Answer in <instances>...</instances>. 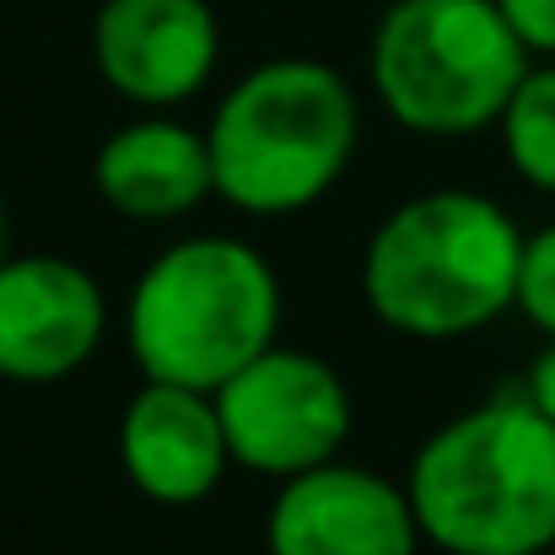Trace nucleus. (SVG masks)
Segmentation results:
<instances>
[{"mask_svg":"<svg viewBox=\"0 0 555 555\" xmlns=\"http://www.w3.org/2000/svg\"><path fill=\"white\" fill-rule=\"evenodd\" d=\"M513 173L540 194H555V60H534L496 119Z\"/></svg>","mask_w":555,"mask_h":555,"instance_id":"f8f14e48","label":"nucleus"},{"mask_svg":"<svg viewBox=\"0 0 555 555\" xmlns=\"http://www.w3.org/2000/svg\"><path fill=\"white\" fill-rule=\"evenodd\" d=\"M216 415L232 464L248 475L292 480L346 453L357 404L346 377L313 351L270 346L216 388Z\"/></svg>","mask_w":555,"mask_h":555,"instance_id":"423d86ee","label":"nucleus"},{"mask_svg":"<svg viewBox=\"0 0 555 555\" xmlns=\"http://www.w3.org/2000/svg\"><path fill=\"white\" fill-rule=\"evenodd\" d=\"M518 388H524V399L555 426V340H545V351L529 362V372L518 377Z\"/></svg>","mask_w":555,"mask_h":555,"instance_id":"2eb2a0df","label":"nucleus"},{"mask_svg":"<svg viewBox=\"0 0 555 555\" xmlns=\"http://www.w3.org/2000/svg\"><path fill=\"white\" fill-rule=\"evenodd\" d=\"M108 302L87 264L65 254H5L0 264V377L22 388L65 383L98 357Z\"/></svg>","mask_w":555,"mask_h":555,"instance_id":"0eeeda50","label":"nucleus"},{"mask_svg":"<svg viewBox=\"0 0 555 555\" xmlns=\"http://www.w3.org/2000/svg\"><path fill=\"white\" fill-rule=\"evenodd\" d=\"M92 65L141 114H168L210 87L221 22L210 0H103L92 16Z\"/></svg>","mask_w":555,"mask_h":555,"instance_id":"6e6552de","label":"nucleus"},{"mask_svg":"<svg viewBox=\"0 0 555 555\" xmlns=\"http://www.w3.org/2000/svg\"><path fill=\"white\" fill-rule=\"evenodd\" d=\"M518 313L555 340V221L524 237V264H518Z\"/></svg>","mask_w":555,"mask_h":555,"instance_id":"ddd939ff","label":"nucleus"},{"mask_svg":"<svg viewBox=\"0 0 555 555\" xmlns=\"http://www.w3.org/2000/svg\"><path fill=\"white\" fill-rule=\"evenodd\" d=\"M270 555H415L421 524L410 491L367 464L330 459L281 480L264 513Z\"/></svg>","mask_w":555,"mask_h":555,"instance_id":"1a4fd4ad","label":"nucleus"},{"mask_svg":"<svg viewBox=\"0 0 555 555\" xmlns=\"http://www.w3.org/2000/svg\"><path fill=\"white\" fill-rule=\"evenodd\" d=\"M205 141L216 194L232 210L297 216L346 179L362 141V108L335 65L286 54L243 70L221 92Z\"/></svg>","mask_w":555,"mask_h":555,"instance_id":"7ed1b4c3","label":"nucleus"},{"mask_svg":"<svg viewBox=\"0 0 555 555\" xmlns=\"http://www.w3.org/2000/svg\"><path fill=\"white\" fill-rule=\"evenodd\" d=\"M281 335V281L270 259L227 232L163 248L130 292L125 346L141 377L216 393Z\"/></svg>","mask_w":555,"mask_h":555,"instance_id":"20e7f679","label":"nucleus"},{"mask_svg":"<svg viewBox=\"0 0 555 555\" xmlns=\"http://www.w3.org/2000/svg\"><path fill=\"white\" fill-rule=\"evenodd\" d=\"M5 254H11V221H5V199H0V264H5Z\"/></svg>","mask_w":555,"mask_h":555,"instance_id":"dca6fc26","label":"nucleus"},{"mask_svg":"<svg viewBox=\"0 0 555 555\" xmlns=\"http://www.w3.org/2000/svg\"><path fill=\"white\" fill-rule=\"evenodd\" d=\"M421 540L442 555L555 551V426L502 388L448 415L404 475Z\"/></svg>","mask_w":555,"mask_h":555,"instance_id":"f257e3e1","label":"nucleus"},{"mask_svg":"<svg viewBox=\"0 0 555 555\" xmlns=\"http://www.w3.org/2000/svg\"><path fill=\"white\" fill-rule=\"evenodd\" d=\"M524 227L480 189H426L393 205L362 254L372 319L404 340H464L518 308Z\"/></svg>","mask_w":555,"mask_h":555,"instance_id":"f03ea898","label":"nucleus"},{"mask_svg":"<svg viewBox=\"0 0 555 555\" xmlns=\"http://www.w3.org/2000/svg\"><path fill=\"white\" fill-rule=\"evenodd\" d=\"M92 184L103 205L125 221H179L216 194L210 141L205 130L179 125L168 114H141L98 146Z\"/></svg>","mask_w":555,"mask_h":555,"instance_id":"9b49d317","label":"nucleus"},{"mask_svg":"<svg viewBox=\"0 0 555 555\" xmlns=\"http://www.w3.org/2000/svg\"><path fill=\"white\" fill-rule=\"evenodd\" d=\"M534 54L496 0H393L367 49L383 114L426 141L496 130Z\"/></svg>","mask_w":555,"mask_h":555,"instance_id":"39448f33","label":"nucleus"},{"mask_svg":"<svg viewBox=\"0 0 555 555\" xmlns=\"http://www.w3.org/2000/svg\"><path fill=\"white\" fill-rule=\"evenodd\" d=\"M534 60H555V0H496Z\"/></svg>","mask_w":555,"mask_h":555,"instance_id":"4468645a","label":"nucleus"},{"mask_svg":"<svg viewBox=\"0 0 555 555\" xmlns=\"http://www.w3.org/2000/svg\"><path fill=\"white\" fill-rule=\"evenodd\" d=\"M119 469L146 502L163 507L205 502L232 469L216 393L146 377L119 415Z\"/></svg>","mask_w":555,"mask_h":555,"instance_id":"9d476101","label":"nucleus"}]
</instances>
